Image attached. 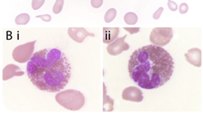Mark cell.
Returning <instances> with one entry per match:
<instances>
[{"instance_id":"cell-14","label":"cell","mask_w":203,"mask_h":114,"mask_svg":"<svg viewBox=\"0 0 203 114\" xmlns=\"http://www.w3.org/2000/svg\"><path fill=\"white\" fill-rule=\"evenodd\" d=\"M30 20V16L27 13H22L18 15L15 19V22L17 25H25Z\"/></svg>"},{"instance_id":"cell-12","label":"cell","mask_w":203,"mask_h":114,"mask_svg":"<svg viewBox=\"0 0 203 114\" xmlns=\"http://www.w3.org/2000/svg\"><path fill=\"white\" fill-rule=\"evenodd\" d=\"M114 100L106 92V87L103 83V112H112L114 109Z\"/></svg>"},{"instance_id":"cell-13","label":"cell","mask_w":203,"mask_h":114,"mask_svg":"<svg viewBox=\"0 0 203 114\" xmlns=\"http://www.w3.org/2000/svg\"><path fill=\"white\" fill-rule=\"evenodd\" d=\"M124 21L127 24L134 25L138 21V16L134 12H127L124 16Z\"/></svg>"},{"instance_id":"cell-18","label":"cell","mask_w":203,"mask_h":114,"mask_svg":"<svg viewBox=\"0 0 203 114\" xmlns=\"http://www.w3.org/2000/svg\"><path fill=\"white\" fill-rule=\"evenodd\" d=\"M188 10V5L186 3H181L179 6V12L181 13V14H185L186 12Z\"/></svg>"},{"instance_id":"cell-6","label":"cell","mask_w":203,"mask_h":114,"mask_svg":"<svg viewBox=\"0 0 203 114\" xmlns=\"http://www.w3.org/2000/svg\"><path fill=\"white\" fill-rule=\"evenodd\" d=\"M127 36V34H125V35L121 37H117L114 41L109 44L107 46L108 53L111 55H117L121 54L124 51H127V50L129 49V44L124 41Z\"/></svg>"},{"instance_id":"cell-15","label":"cell","mask_w":203,"mask_h":114,"mask_svg":"<svg viewBox=\"0 0 203 114\" xmlns=\"http://www.w3.org/2000/svg\"><path fill=\"white\" fill-rule=\"evenodd\" d=\"M116 16H117V10L114 8H111V9H110L106 12V15H105L104 17L105 21L106 23H110V22H112L114 20Z\"/></svg>"},{"instance_id":"cell-19","label":"cell","mask_w":203,"mask_h":114,"mask_svg":"<svg viewBox=\"0 0 203 114\" xmlns=\"http://www.w3.org/2000/svg\"><path fill=\"white\" fill-rule=\"evenodd\" d=\"M103 2V0H91V4L94 8H99L102 6Z\"/></svg>"},{"instance_id":"cell-4","label":"cell","mask_w":203,"mask_h":114,"mask_svg":"<svg viewBox=\"0 0 203 114\" xmlns=\"http://www.w3.org/2000/svg\"><path fill=\"white\" fill-rule=\"evenodd\" d=\"M173 36L171 27H155L150 34V41L152 44L158 46H165L168 45Z\"/></svg>"},{"instance_id":"cell-11","label":"cell","mask_w":203,"mask_h":114,"mask_svg":"<svg viewBox=\"0 0 203 114\" xmlns=\"http://www.w3.org/2000/svg\"><path fill=\"white\" fill-rule=\"evenodd\" d=\"M120 33L119 27H103V41L105 44H110L118 37Z\"/></svg>"},{"instance_id":"cell-3","label":"cell","mask_w":203,"mask_h":114,"mask_svg":"<svg viewBox=\"0 0 203 114\" xmlns=\"http://www.w3.org/2000/svg\"><path fill=\"white\" fill-rule=\"evenodd\" d=\"M56 102L68 110L78 111L85 105V98L81 91L74 89L60 91L56 94Z\"/></svg>"},{"instance_id":"cell-21","label":"cell","mask_w":203,"mask_h":114,"mask_svg":"<svg viewBox=\"0 0 203 114\" xmlns=\"http://www.w3.org/2000/svg\"><path fill=\"white\" fill-rule=\"evenodd\" d=\"M168 7L171 11H176L177 9V3H175L174 2L171 1V0H168Z\"/></svg>"},{"instance_id":"cell-16","label":"cell","mask_w":203,"mask_h":114,"mask_svg":"<svg viewBox=\"0 0 203 114\" xmlns=\"http://www.w3.org/2000/svg\"><path fill=\"white\" fill-rule=\"evenodd\" d=\"M63 3H64V0H56V2L55 5L53 6V12L55 13V14H58L61 12L63 9Z\"/></svg>"},{"instance_id":"cell-7","label":"cell","mask_w":203,"mask_h":114,"mask_svg":"<svg viewBox=\"0 0 203 114\" xmlns=\"http://www.w3.org/2000/svg\"><path fill=\"white\" fill-rule=\"evenodd\" d=\"M122 98L126 101L141 102L143 101V92L138 87L131 86L126 87L122 92Z\"/></svg>"},{"instance_id":"cell-8","label":"cell","mask_w":203,"mask_h":114,"mask_svg":"<svg viewBox=\"0 0 203 114\" xmlns=\"http://www.w3.org/2000/svg\"><path fill=\"white\" fill-rule=\"evenodd\" d=\"M68 34L74 41L76 42L81 43L87 37H95L94 33L89 32L84 27H70L68 29Z\"/></svg>"},{"instance_id":"cell-2","label":"cell","mask_w":203,"mask_h":114,"mask_svg":"<svg viewBox=\"0 0 203 114\" xmlns=\"http://www.w3.org/2000/svg\"><path fill=\"white\" fill-rule=\"evenodd\" d=\"M32 84L43 91L58 92L67 86L71 75L67 57L57 48H45L32 55L27 65Z\"/></svg>"},{"instance_id":"cell-9","label":"cell","mask_w":203,"mask_h":114,"mask_svg":"<svg viewBox=\"0 0 203 114\" xmlns=\"http://www.w3.org/2000/svg\"><path fill=\"white\" fill-rule=\"evenodd\" d=\"M185 59L190 64L197 67L201 66V51L197 48H191L184 54Z\"/></svg>"},{"instance_id":"cell-20","label":"cell","mask_w":203,"mask_h":114,"mask_svg":"<svg viewBox=\"0 0 203 114\" xmlns=\"http://www.w3.org/2000/svg\"><path fill=\"white\" fill-rule=\"evenodd\" d=\"M124 29L130 33L131 34H137L140 31L139 27H124Z\"/></svg>"},{"instance_id":"cell-23","label":"cell","mask_w":203,"mask_h":114,"mask_svg":"<svg viewBox=\"0 0 203 114\" xmlns=\"http://www.w3.org/2000/svg\"><path fill=\"white\" fill-rule=\"evenodd\" d=\"M162 11H163V8L162 7H159V9H157V11L155 12H154L153 14V19H155V20H158L159 17H160L161 14H162Z\"/></svg>"},{"instance_id":"cell-5","label":"cell","mask_w":203,"mask_h":114,"mask_svg":"<svg viewBox=\"0 0 203 114\" xmlns=\"http://www.w3.org/2000/svg\"><path fill=\"white\" fill-rule=\"evenodd\" d=\"M35 43L36 41H33L16 47L13 52V59L20 63L28 62L33 55Z\"/></svg>"},{"instance_id":"cell-17","label":"cell","mask_w":203,"mask_h":114,"mask_svg":"<svg viewBox=\"0 0 203 114\" xmlns=\"http://www.w3.org/2000/svg\"><path fill=\"white\" fill-rule=\"evenodd\" d=\"M45 0H32V9L34 10L40 9L44 4Z\"/></svg>"},{"instance_id":"cell-22","label":"cell","mask_w":203,"mask_h":114,"mask_svg":"<svg viewBox=\"0 0 203 114\" xmlns=\"http://www.w3.org/2000/svg\"><path fill=\"white\" fill-rule=\"evenodd\" d=\"M36 18H40V19H42L43 21H45V22H49L50 20H52L51 16H50V15H49V14L40 15V16H36Z\"/></svg>"},{"instance_id":"cell-10","label":"cell","mask_w":203,"mask_h":114,"mask_svg":"<svg viewBox=\"0 0 203 114\" xmlns=\"http://www.w3.org/2000/svg\"><path fill=\"white\" fill-rule=\"evenodd\" d=\"M24 75V72L20 69L19 66L14 64H9L3 69L2 80H7L13 77H21Z\"/></svg>"},{"instance_id":"cell-1","label":"cell","mask_w":203,"mask_h":114,"mask_svg":"<svg viewBox=\"0 0 203 114\" xmlns=\"http://www.w3.org/2000/svg\"><path fill=\"white\" fill-rule=\"evenodd\" d=\"M174 62L162 47L152 44L135 50L128 61L131 80L144 89H155L171 78Z\"/></svg>"}]
</instances>
